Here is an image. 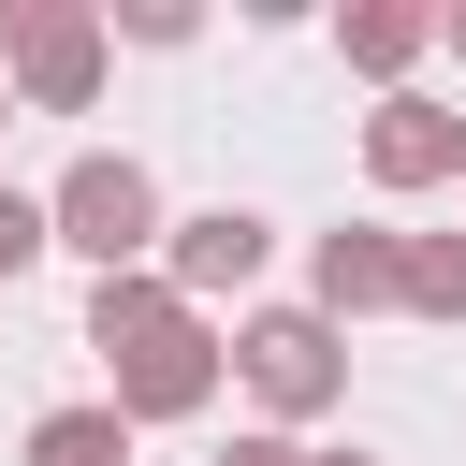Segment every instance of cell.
<instances>
[{"mask_svg":"<svg viewBox=\"0 0 466 466\" xmlns=\"http://www.w3.org/2000/svg\"><path fill=\"white\" fill-rule=\"evenodd\" d=\"M29 262H44V204H29V189H0V291H15Z\"/></svg>","mask_w":466,"mask_h":466,"instance_id":"8fae6325","label":"cell"},{"mask_svg":"<svg viewBox=\"0 0 466 466\" xmlns=\"http://www.w3.org/2000/svg\"><path fill=\"white\" fill-rule=\"evenodd\" d=\"M0 116H15V87H0Z\"/></svg>","mask_w":466,"mask_h":466,"instance_id":"2e32d148","label":"cell"},{"mask_svg":"<svg viewBox=\"0 0 466 466\" xmlns=\"http://www.w3.org/2000/svg\"><path fill=\"white\" fill-rule=\"evenodd\" d=\"M218 466H306V451H291V437H233Z\"/></svg>","mask_w":466,"mask_h":466,"instance_id":"4fadbf2b","label":"cell"},{"mask_svg":"<svg viewBox=\"0 0 466 466\" xmlns=\"http://www.w3.org/2000/svg\"><path fill=\"white\" fill-rule=\"evenodd\" d=\"M306 466H364V451H306Z\"/></svg>","mask_w":466,"mask_h":466,"instance_id":"9a60e30c","label":"cell"},{"mask_svg":"<svg viewBox=\"0 0 466 466\" xmlns=\"http://www.w3.org/2000/svg\"><path fill=\"white\" fill-rule=\"evenodd\" d=\"M44 248H73V262H102V277H146V248H160V175H146L131 146H87V160L44 189Z\"/></svg>","mask_w":466,"mask_h":466,"instance_id":"7a4b0ae2","label":"cell"},{"mask_svg":"<svg viewBox=\"0 0 466 466\" xmlns=\"http://www.w3.org/2000/svg\"><path fill=\"white\" fill-rule=\"evenodd\" d=\"M116 29H131V44H189V0H116ZM116 29H102V44H116Z\"/></svg>","mask_w":466,"mask_h":466,"instance_id":"7c38bea8","label":"cell"},{"mask_svg":"<svg viewBox=\"0 0 466 466\" xmlns=\"http://www.w3.org/2000/svg\"><path fill=\"white\" fill-rule=\"evenodd\" d=\"M422 44H437V15H422V0H350V15H335V58H350V73H379V87H393Z\"/></svg>","mask_w":466,"mask_h":466,"instance_id":"ba28073f","label":"cell"},{"mask_svg":"<svg viewBox=\"0 0 466 466\" xmlns=\"http://www.w3.org/2000/svg\"><path fill=\"white\" fill-rule=\"evenodd\" d=\"M364 306H393V233H320V262H306V320H364Z\"/></svg>","mask_w":466,"mask_h":466,"instance_id":"52a82bcc","label":"cell"},{"mask_svg":"<svg viewBox=\"0 0 466 466\" xmlns=\"http://www.w3.org/2000/svg\"><path fill=\"white\" fill-rule=\"evenodd\" d=\"M437 44H466V15H437Z\"/></svg>","mask_w":466,"mask_h":466,"instance_id":"5bb4252c","label":"cell"},{"mask_svg":"<svg viewBox=\"0 0 466 466\" xmlns=\"http://www.w3.org/2000/svg\"><path fill=\"white\" fill-rule=\"evenodd\" d=\"M29 466H131V422L116 408H44L29 422Z\"/></svg>","mask_w":466,"mask_h":466,"instance_id":"30bf717a","label":"cell"},{"mask_svg":"<svg viewBox=\"0 0 466 466\" xmlns=\"http://www.w3.org/2000/svg\"><path fill=\"white\" fill-rule=\"evenodd\" d=\"M393 306L466 320V233H393Z\"/></svg>","mask_w":466,"mask_h":466,"instance_id":"9c48e42d","label":"cell"},{"mask_svg":"<svg viewBox=\"0 0 466 466\" xmlns=\"http://www.w3.org/2000/svg\"><path fill=\"white\" fill-rule=\"evenodd\" d=\"M87 350H102V379H116L102 408H116L131 437H146V422H189V408L218 393V320L175 306L160 277H102V291H87Z\"/></svg>","mask_w":466,"mask_h":466,"instance_id":"6da1fadb","label":"cell"},{"mask_svg":"<svg viewBox=\"0 0 466 466\" xmlns=\"http://www.w3.org/2000/svg\"><path fill=\"white\" fill-rule=\"evenodd\" d=\"M262 248H277V233H262L248 204L160 218V291H175V306H218V291H248V277H262Z\"/></svg>","mask_w":466,"mask_h":466,"instance_id":"5b68a950","label":"cell"},{"mask_svg":"<svg viewBox=\"0 0 466 466\" xmlns=\"http://www.w3.org/2000/svg\"><path fill=\"white\" fill-rule=\"evenodd\" d=\"M102 15L87 0H0V87L29 102V116H87L102 102Z\"/></svg>","mask_w":466,"mask_h":466,"instance_id":"3957f363","label":"cell"},{"mask_svg":"<svg viewBox=\"0 0 466 466\" xmlns=\"http://www.w3.org/2000/svg\"><path fill=\"white\" fill-rule=\"evenodd\" d=\"M364 175H379V189H437V175H466V116L422 102V87H393V102L364 116Z\"/></svg>","mask_w":466,"mask_h":466,"instance_id":"8992f818","label":"cell"},{"mask_svg":"<svg viewBox=\"0 0 466 466\" xmlns=\"http://www.w3.org/2000/svg\"><path fill=\"white\" fill-rule=\"evenodd\" d=\"M277 422H320L335 393H350V350H335V320H306V306H248L233 320V350H218Z\"/></svg>","mask_w":466,"mask_h":466,"instance_id":"277c9868","label":"cell"}]
</instances>
